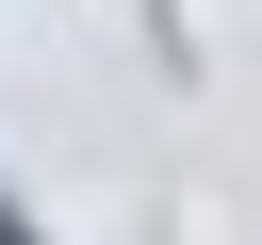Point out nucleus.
Segmentation results:
<instances>
[{"mask_svg": "<svg viewBox=\"0 0 262 245\" xmlns=\"http://www.w3.org/2000/svg\"><path fill=\"white\" fill-rule=\"evenodd\" d=\"M0 245H33V212H16V196H0Z\"/></svg>", "mask_w": 262, "mask_h": 245, "instance_id": "obj_1", "label": "nucleus"}]
</instances>
